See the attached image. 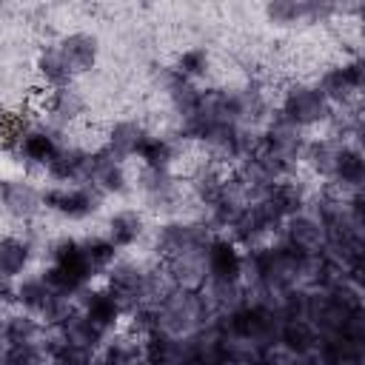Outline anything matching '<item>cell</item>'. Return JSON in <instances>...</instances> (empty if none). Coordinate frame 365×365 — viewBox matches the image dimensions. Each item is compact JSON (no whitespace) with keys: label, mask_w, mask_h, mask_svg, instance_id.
I'll return each instance as SVG.
<instances>
[{"label":"cell","mask_w":365,"mask_h":365,"mask_svg":"<svg viewBox=\"0 0 365 365\" xmlns=\"http://www.w3.org/2000/svg\"><path fill=\"white\" fill-rule=\"evenodd\" d=\"M336 11H339V6H331V3H305V0H271L262 9L265 20L271 26H277V29H299V26L325 23Z\"/></svg>","instance_id":"7c38bea8"},{"label":"cell","mask_w":365,"mask_h":365,"mask_svg":"<svg viewBox=\"0 0 365 365\" xmlns=\"http://www.w3.org/2000/svg\"><path fill=\"white\" fill-rule=\"evenodd\" d=\"M63 140L54 128L43 125V123H31L29 128L20 131V137L14 140L11 154L20 160V165L26 171H46V165L54 160V154L60 151Z\"/></svg>","instance_id":"30bf717a"},{"label":"cell","mask_w":365,"mask_h":365,"mask_svg":"<svg viewBox=\"0 0 365 365\" xmlns=\"http://www.w3.org/2000/svg\"><path fill=\"white\" fill-rule=\"evenodd\" d=\"M80 251H83V259H86L88 271L94 274V279H97V277H106V274L111 271V265L120 259V251L103 237V231H100V234H86V237H80Z\"/></svg>","instance_id":"cb8c5ba5"},{"label":"cell","mask_w":365,"mask_h":365,"mask_svg":"<svg viewBox=\"0 0 365 365\" xmlns=\"http://www.w3.org/2000/svg\"><path fill=\"white\" fill-rule=\"evenodd\" d=\"M362 182H365L362 148H359V143H345L342 151H339V160H336V168H334V177L328 182V188H334L339 197H348V194H359Z\"/></svg>","instance_id":"44dd1931"},{"label":"cell","mask_w":365,"mask_h":365,"mask_svg":"<svg viewBox=\"0 0 365 365\" xmlns=\"http://www.w3.org/2000/svg\"><path fill=\"white\" fill-rule=\"evenodd\" d=\"M0 17H3V3H0Z\"/></svg>","instance_id":"f1b7e54d"},{"label":"cell","mask_w":365,"mask_h":365,"mask_svg":"<svg viewBox=\"0 0 365 365\" xmlns=\"http://www.w3.org/2000/svg\"><path fill=\"white\" fill-rule=\"evenodd\" d=\"M86 185H91L103 200L125 197L134 191V174H128V163L111 157L103 145H94L88 154V177Z\"/></svg>","instance_id":"52a82bcc"},{"label":"cell","mask_w":365,"mask_h":365,"mask_svg":"<svg viewBox=\"0 0 365 365\" xmlns=\"http://www.w3.org/2000/svg\"><path fill=\"white\" fill-rule=\"evenodd\" d=\"M277 240L282 245H288L291 251L302 254V257H311V254H319L325 248V228L322 222L305 208L288 220H282L279 231H277Z\"/></svg>","instance_id":"4fadbf2b"},{"label":"cell","mask_w":365,"mask_h":365,"mask_svg":"<svg viewBox=\"0 0 365 365\" xmlns=\"http://www.w3.org/2000/svg\"><path fill=\"white\" fill-rule=\"evenodd\" d=\"M34 242L29 234H3L0 237V279L14 282L26 277L34 265Z\"/></svg>","instance_id":"ffe728a7"},{"label":"cell","mask_w":365,"mask_h":365,"mask_svg":"<svg viewBox=\"0 0 365 365\" xmlns=\"http://www.w3.org/2000/svg\"><path fill=\"white\" fill-rule=\"evenodd\" d=\"M311 83L319 88L331 108H348L359 103L365 86V63L359 54H342L339 60L325 63Z\"/></svg>","instance_id":"7a4b0ae2"},{"label":"cell","mask_w":365,"mask_h":365,"mask_svg":"<svg viewBox=\"0 0 365 365\" xmlns=\"http://www.w3.org/2000/svg\"><path fill=\"white\" fill-rule=\"evenodd\" d=\"M182 151H185V143L177 140L174 134L148 131L145 140L140 143L137 154H134V163L140 168H148V171H177Z\"/></svg>","instance_id":"2e32d148"},{"label":"cell","mask_w":365,"mask_h":365,"mask_svg":"<svg viewBox=\"0 0 365 365\" xmlns=\"http://www.w3.org/2000/svg\"><path fill=\"white\" fill-rule=\"evenodd\" d=\"M6 348H9V339H6V328H3V317H0V356L6 354Z\"/></svg>","instance_id":"83f0119b"},{"label":"cell","mask_w":365,"mask_h":365,"mask_svg":"<svg viewBox=\"0 0 365 365\" xmlns=\"http://www.w3.org/2000/svg\"><path fill=\"white\" fill-rule=\"evenodd\" d=\"M134 194L140 197V208L145 214H163L165 220L177 217V205L182 202V177L177 171H148L137 168Z\"/></svg>","instance_id":"277c9868"},{"label":"cell","mask_w":365,"mask_h":365,"mask_svg":"<svg viewBox=\"0 0 365 365\" xmlns=\"http://www.w3.org/2000/svg\"><path fill=\"white\" fill-rule=\"evenodd\" d=\"M182 80L188 83H200V80H208L211 71H214V57L205 46H188L182 48L177 57H174V66H171Z\"/></svg>","instance_id":"d4e9b609"},{"label":"cell","mask_w":365,"mask_h":365,"mask_svg":"<svg viewBox=\"0 0 365 365\" xmlns=\"http://www.w3.org/2000/svg\"><path fill=\"white\" fill-rule=\"evenodd\" d=\"M6 305H11V282L0 279V314L6 311Z\"/></svg>","instance_id":"484cf974"},{"label":"cell","mask_w":365,"mask_h":365,"mask_svg":"<svg viewBox=\"0 0 365 365\" xmlns=\"http://www.w3.org/2000/svg\"><path fill=\"white\" fill-rule=\"evenodd\" d=\"M0 317H3L9 345H37V342H46V336H48V328L43 325L40 317H31V314L17 311V308L3 311Z\"/></svg>","instance_id":"603a6c76"},{"label":"cell","mask_w":365,"mask_h":365,"mask_svg":"<svg viewBox=\"0 0 365 365\" xmlns=\"http://www.w3.org/2000/svg\"><path fill=\"white\" fill-rule=\"evenodd\" d=\"M57 299H60V294L51 288V282L46 279L43 271H29L26 277H20V279L11 282V308L26 311L31 317H40L43 319Z\"/></svg>","instance_id":"5bb4252c"},{"label":"cell","mask_w":365,"mask_h":365,"mask_svg":"<svg viewBox=\"0 0 365 365\" xmlns=\"http://www.w3.org/2000/svg\"><path fill=\"white\" fill-rule=\"evenodd\" d=\"M54 43H57V48H60L66 66L71 68L74 80L97 68V60H100V40H97V34L77 29V31L60 34Z\"/></svg>","instance_id":"e0dca14e"},{"label":"cell","mask_w":365,"mask_h":365,"mask_svg":"<svg viewBox=\"0 0 365 365\" xmlns=\"http://www.w3.org/2000/svg\"><path fill=\"white\" fill-rule=\"evenodd\" d=\"M274 345H277V351L285 354L288 359L314 356V351H317V345H319V331H317V325H314L311 319L288 317V319H279Z\"/></svg>","instance_id":"d6986e66"},{"label":"cell","mask_w":365,"mask_h":365,"mask_svg":"<svg viewBox=\"0 0 365 365\" xmlns=\"http://www.w3.org/2000/svg\"><path fill=\"white\" fill-rule=\"evenodd\" d=\"M205 282H242L245 274V251L228 234H211L202 248Z\"/></svg>","instance_id":"ba28073f"},{"label":"cell","mask_w":365,"mask_h":365,"mask_svg":"<svg viewBox=\"0 0 365 365\" xmlns=\"http://www.w3.org/2000/svg\"><path fill=\"white\" fill-rule=\"evenodd\" d=\"M88 154H91V145L63 140L60 151L43 171V177L48 180L46 185H83L88 177Z\"/></svg>","instance_id":"9a60e30c"},{"label":"cell","mask_w":365,"mask_h":365,"mask_svg":"<svg viewBox=\"0 0 365 365\" xmlns=\"http://www.w3.org/2000/svg\"><path fill=\"white\" fill-rule=\"evenodd\" d=\"M77 311L80 317L94 325L100 334H114L125 322V308L123 302L106 288V285H91L77 297Z\"/></svg>","instance_id":"8fae6325"},{"label":"cell","mask_w":365,"mask_h":365,"mask_svg":"<svg viewBox=\"0 0 365 365\" xmlns=\"http://www.w3.org/2000/svg\"><path fill=\"white\" fill-rule=\"evenodd\" d=\"M103 237L123 254L131 251L137 245H143L151 237V225H148V214L140 205H120L111 208L106 214L103 222Z\"/></svg>","instance_id":"9c48e42d"},{"label":"cell","mask_w":365,"mask_h":365,"mask_svg":"<svg viewBox=\"0 0 365 365\" xmlns=\"http://www.w3.org/2000/svg\"><path fill=\"white\" fill-rule=\"evenodd\" d=\"M145 134H148V128H145L143 120H137V117H117V120H111L103 128L100 145L111 157H117L123 163H131L134 154H137V148H140V143L145 140Z\"/></svg>","instance_id":"ac0fdd59"},{"label":"cell","mask_w":365,"mask_h":365,"mask_svg":"<svg viewBox=\"0 0 365 365\" xmlns=\"http://www.w3.org/2000/svg\"><path fill=\"white\" fill-rule=\"evenodd\" d=\"M274 114L282 117L288 125L299 128L302 134H317L319 128H325L334 117V108L328 106V100L319 94V88L311 80H291L282 86V91H277V103H274Z\"/></svg>","instance_id":"6da1fadb"},{"label":"cell","mask_w":365,"mask_h":365,"mask_svg":"<svg viewBox=\"0 0 365 365\" xmlns=\"http://www.w3.org/2000/svg\"><path fill=\"white\" fill-rule=\"evenodd\" d=\"M86 111H88V100L77 88V83L63 86V88H51V91L43 88V100H40L43 120L40 123L48 125V128H54L57 134L80 125L86 120Z\"/></svg>","instance_id":"8992f818"},{"label":"cell","mask_w":365,"mask_h":365,"mask_svg":"<svg viewBox=\"0 0 365 365\" xmlns=\"http://www.w3.org/2000/svg\"><path fill=\"white\" fill-rule=\"evenodd\" d=\"M9 120H11V114H9V108H6V103L0 100V131L9 125Z\"/></svg>","instance_id":"4316f807"},{"label":"cell","mask_w":365,"mask_h":365,"mask_svg":"<svg viewBox=\"0 0 365 365\" xmlns=\"http://www.w3.org/2000/svg\"><path fill=\"white\" fill-rule=\"evenodd\" d=\"M0 211L20 225H34L43 214V182H37L31 174H3L0 177Z\"/></svg>","instance_id":"3957f363"},{"label":"cell","mask_w":365,"mask_h":365,"mask_svg":"<svg viewBox=\"0 0 365 365\" xmlns=\"http://www.w3.org/2000/svg\"><path fill=\"white\" fill-rule=\"evenodd\" d=\"M34 74H37V80H40V86L46 91L63 88V86H71L74 83V74L66 66L57 43H43L37 48V54H34Z\"/></svg>","instance_id":"7402d4cb"},{"label":"cell","mask_w":365,"mask_h":365,"mask_svg":"<svg viewBox=\"0 0 365 365\" xmlns=\"http://www.w3.org/2000/svg\"><path fill=\"white\" fill-rule=\"evenodd\" d=\"M46 214H54L63 222H88L100 217L106 200L91 185H46L43 182Z\"/></svg>","instance_id":"5b68a950"}]
</instances>
